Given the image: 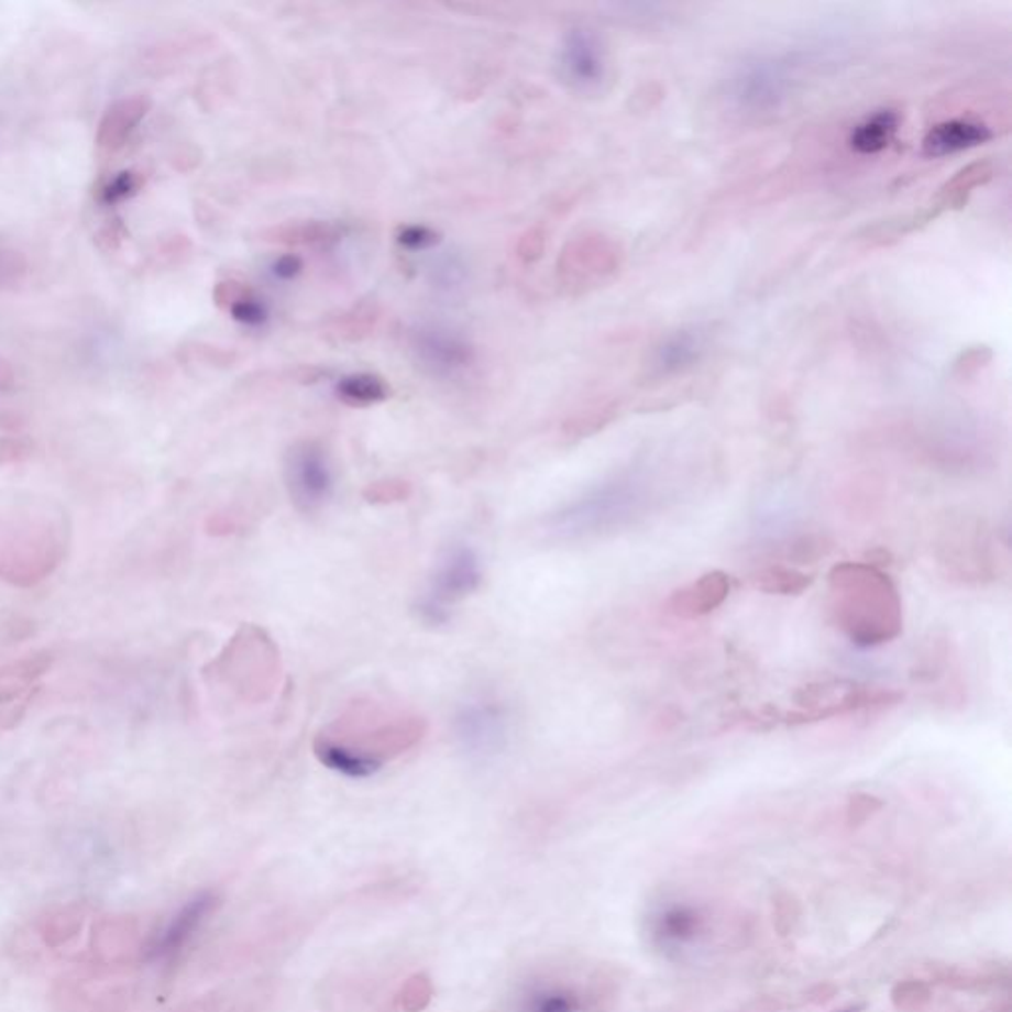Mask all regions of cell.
Here are the masks:
<instances>
[{
  "instance_id": "1",
  "label": "cell",
  "mask_w": 1012,
  "mask_h": 1012,
  "mask_svg": "<svg viewBox=\"0 0 1012 1012\" xmlns=\"http://www.w3.org/2000/svg\"><path fill=\"white\" fill-rule=\"evenodd\" d=\"M828 614L860 649L895 641L904 631V604L894 580L877 564L840 562L827 575Z\"/></svg>"
},
{
  "instance_id": "2",
  "label": "cell",
  "mask_w": 1012,
  "mask_h": 1012,
  "mask_svg": "<svg viewBox=\"0 0 1012 1012\" xmlns=\"http://www.w3.org/2000/svg\"><path fill=\"white\" fill-rule=\"evenodd\" d=\"M68 548L64 515L44 503H19L0 513V580L34 587L58 570Z\"/></svg>"
},
{
  "instance_id": "3",
  "label": "cell",
  "mask_w": 1012,
  "mask_h": 1012,
  "mask_svg": "<svg viewBox=\"0 0 1012 1012\" xmlns=\"http://www.w3.org/2000/svg\"><path fill=\"white\" fill-rule=\"evenodd\" d=\"M937 558L947 575L983 585L1001 574V542L993 528L975 516H955L942 528Z\"/></svg>"
},
{
  "instance_id": "4",
  "label": "cell",
  "mask_w": 1012,
  "mask_h": 1012,
  "mask_svg": "<svg viewBox=\"0 0 1012 1012\" xmlns=\"http://www.w3.org/2000/svg\"><path fill=\"white\" fill-rule=\"evenodd\" d=\"M793 701L795 711L785 712L776 724L801 726L857 712L886 711L904 701V692L855 681H823L799 689Z\"/></svg>"
},
{
  "instance_id": "5",
  "label": "cell",
  "mask_w": 1012,
  "mask_h": 1012,
  "mask_svg": "<svg viewBox=\"0 0 1012 1012\" xmlns=\"http://www.w3.org/2000/svg\"><path fill=\"white\" fill-rule=\"evenodd\" d=\"M483 584V565L477 552L468 544L449 546L441 554L426 592L418 602L421 622L443 625L451 619L453 609Z\"/></svg>"
},
{
  "instance_id": "6",
  "label": "cell",
  "mask_w": 1012,
  "mask_h": 1012,
  "mask_svg": "<svg viewBox=\"0 0 1012 1012\" xmlns=\"http://www.w3.org/2000/svg\"><path fill=\"white\" fill-rule=\"evenodd\" d=\"M285 485L297 510L319 513L334 491L331 459L319 441L305 439L293 443L285 455Z\"/></svg>"
},
{
  "instance_id": "7",
  "label": "cell",
  "mask_w": 1012,
  "mask_h": 1012,
  "mask_svg": "<svg viewBox=\"0 0 1012 1012\" xmlns=\"http://www.w3.org/2000/svg\"><path fill=\"white\" fill-rule=\"evenodd\" d=\"M453 734L468 758H497L510 736V711L497 698H473L455 714Z\"/></svg>"
},
{
  "instance_id": "8",
  "label": "cell",
  "mask_w": 1012,
  "mask_h": 1012,
  "mask_svg": "<svg viewBox=\"0 0 1012 1012\" xmlns=\"http://www.w3.org/2000/svg\"><path fill=\"white\" fill-rule=\"evenodd\" d=\"M558 66L570 88L582 94L597 91L607 79V54L602 40L592 30H570L560 48Z\"/></svg>"
},
{
  "instance_id": "9",
  "label": "cell",
  "mask_w": 1012,
  "mask_h": 1012,
  "mask_svg": "<svg viewBox=\"0 0 1012 1012\" xmlns=\"http://www.w3.org/2000/svg\"><path fill=\"white\" fill-rule=\"evenodd\" d=\"M730 594V575L722 570H712L694 578L689 584L676 587L664 602V609L676 619L692 622L714 614L718 607L726 604Z\"/></svg>"
},
{
  "instance_id": "10",
  "label": "cell",
  "mask_w": 1012,
  "mask_h": 1012,
  "mask_svg": "<svg viewBox=\"0 0 1012 1012\" xmlns=\"http://www.w3.org/2000/svg\"><path fill=\"white\" fill-rule=\"evenodd\" d=\"M788 78L771 62H754L732 78L730 98L746 111H768L785 98Z\"/></svg>"
},
{
  "instance_id": "11",
  "label": "cell",
  "mask_w": 1012,
  "mask_h": 1012,
  "mask_svg": "<svg viewBox=\"0 0 1012 1012\" xmlns=\"http://www.w3.org/2000/svg\"><path fill=\"white\" fill-rule=\"evenodd\" d=\"M218 905V898L212 892H202L188 900L180 912L170 920V924L163 930L161 937H156L151 949L153 957H173L185 947L196 932L205 925L206 920L212 915Z\"/></svg>"
},
{
  "instance_id": "12",
  "label": "cell",
  "mask_w": 1012,
  "mask_h": 1012,
  "mask_svg": "<svg viewBox=\"0 0 1012 1012\" xmlns=\"http://www.w3.org/2000/svg\"><path fill=\"white\" fill-rule=\"evenodd\" d=\"M993 136L991 129L977 119H949L932 127L924 136V153L927 156H945L969 151L983 145Z\"/></svg>"
},
{
  "instance_id": "13",
  "label": "cell",
  "mask_w": 1012,
  "mask_h": 1012,
  "mask_svg": "<svg viewBox=\"0 0 1012 1012\" xmlns=\"http://www.w3.org/2000/svg\"><path fill=\"white\" fill-rule=\"evenodd\" d=\"M151 101L143 96H131L116 101L99 121L98 146L101 151L116 153L125 146L129 136L135 133L139 123L145 119Z\"/></svg>"
},
{
  "instance_id": "14",
  "label": "cell",
  "mask_w": 1012,
  "mask_h": 1012,
  "mask_svg": "<svg viewBox=\"0 0 1012 1012\" xmlns=\"http://www.w3.org/2000/svg\"><path fill=\"white\" fill-rule=\"evenodd\" d=\"M262 238L270 244L285 248H331L341 242L342 228L327 220H297L273 226Z\"/></svg>"
},
{
  "instance_id": "15",
  "label": "cell",
  "mask_w": 1012,
  "mask_h": 1012,
  "mask_svg": "<svg viewBox=\"0 0 1012 1012\" xmlns=\"http://www.w3.org/2000/svg\"><path fill=\"white\" fill-rule=\"evenodd\" d=\"M702 349H704V342H702L701 332H672L654 349L652 366L667 376L679 374L694 366V362L701 359Z\"/></svg>"
},
{
  "instance_id": "16",
  "label": "cell",
  "mask_w": 1012,
  "mask_h": 1012,
  "mask_svg": "<svg viewBox=\"0 0 1012 1012\" xmlns=\"http://www.w3.org/2000/svg\"><path fill=\"white\" fill-rule=\"evenodd\" d=\"M215 301L218 307L230 312L234 321L242 322V324L257 327L267 319L265 305L257 299V295L253 293L248 283L235 282V279L218 283L215 289Z\"/></svg>"
},
{
  "instance_id": "17",
  "label": "cell",
  "mask_w": 1012,
  "mask_h": 1012,
  "mask_svg": "<svg viewBox=\"0 0 1012 1012\" xmlns=\"http://www.w3.org/2000/svg\"><path fill=\"white\" fill-rule=\"evenodd\" d=\"M900 118L892 109H882L860 121L848 136V145L858 155H878L894 139Z\"/></svg>"
},
{
  "instance_id": "18",
  "label": "cell",
  "mask_w": 1012,
  "mask_h": 1012,
  "mask_svg": "<svg viewBox=\"0 0 1012 1012\" xmlns=\"http://www.w3.org/2000/svg\"><path fill=\"white\" fill-rule=\"evenodd\" d=\"M334 392H337V398L351 408L378 406L392 396V388L386 378H382L374 372H356V374L342 376L337 382Z\"/></svg>"
},
{
  "instance_id": "19",
  "label": "cell",
  "mask_w": 1012,
  "mask_h": 1012,
  "mask_svg": "<svg viewBox=\"0 0 1012 1012\" xmlns=\"http://www.w3.org/2000/svg\"><path fill=\"white\" fill-rule=\"evenodd\" d=\"M751 585L769 595H801L815 582L813 575L785 564H769L751 574Z\"/></svg>"
},
{
  "instance_id": "20",
  "label": "cell",
  "mask_w": 1012,
  "mask_h": 1012,
  "mask_svg": "<svg viewBox=\"0 0 1012 1012\" xmlns=\"http://www.w3.org/2000/svg\"><path fill=\"white\" fill-rule=\"evenodd\" d=\"M50 667L52 657L48 652H36L0 669V702L19 696L20 692L26 691L44 672H48Z\"/></svg>"
},
{
  "instance_id": "21",
  "label": "cell",
  "mask_w": 1012,
  "mask_h": 1012,
  "mask_svg": "<svg viewBox=\"0 0 1012 1012\" xmlns=\"http://www.w3.org/2000/svg\"><path fill=\"white\" fill-rule=\"evenodd\" d=\"M419 351L426 354L429 362H436L443 369L468 366L469 362L473 361V349L469 344L439 332L421 334Z\"/></svg>"
},
{
  "instance_id": "22",
  "label": "cell",
  "mask_w": 1012,
  "mask_h": 1012,
  "mask_svg": "<svg viewBox=\"0 0 1012 1012\" xmlns=\"http://www.w3.org/2000/svg\"><path fill=\"white\" fill-rule=\"evenodd\" d=\"M701 920L684 905H672L657 922V935L664 944H686L696 937Z\"/></svg>"
},
{
  "instance_id": "23",
  "label": "cell",
  "mask_w": 1012,
  "mask_h": 1012,
  "mask_svg": "<svg viewBox=\"0 0 1012 1012\" xmlns=\"http://www.w3.org/2000/svg\"><path fill=\"white\" fill-rule=\"evenodd\" d=\"M378 319V311L371 305H362L359 309L354 307L352 311L344 312L337 319L334 334L342 341H361L376 329Z\"/></svg>"
},
{
  "instance_id": "24",
  "label": "cell",
  "mask_w": 1012,
  "mask_h": 1012,
  "mask_svg": "<svg viewBox=\"0 0 1012 1012\" xmlns=\"http://www.w3.org/2000/svg\"><path fill=\"white\" fill-rule=\"evenodd\" d=\"M30 265L24 253L0 245V289L16 287L29 277Z\"/></svg>"
},
{
  "instance_id": "25",
  "label": "cell",
  "mask_w": 1012,
  "mask_h": 1012,
  "mask_svg": "<svg viewBox=\"0 0 1012 1012\" xmlns=\"http://www.w3.org/2000/svg\"><path fill=\"white\" fill-rule=\"evenodd\" d=\"M396 240L402 248H408V250H428L431 245L441 242V234L428 226H399Z\"/></svg>"
},
{
  "instance_id": "26",
  "label": "cell",
  "mask_w": 1012,
  "mask_h": 1012,
  "mask_svg": "<svg viewBox=\"0 0 1012 1012\" xmlns=\"http://www.w3.org/2000/svg\"><path fill=\"white\" fill-rule=\"evenodd\" d=\"M143 185V178L136 173H121L101 190V200L108 205H116L119 200H125Z\"/></svg>"
},
{
  "instance_id": "27",
  "label": "cell",
  "mask_w": 1012,
  "mask_h": 1012,
  "mask_svg": "<svg viewBox=\"0 0 1012 1012\" xmlns=\"http://www.w3.org/2000/svg\"><path fill=\"white\" fill-rule=\"evenodd\" d=\"M526 1012H574V1004L562 993H538L530 999Z\"/></svg>"
},
{
  "instance_id": "28",
  "label": "cell",
  "mask_w": 1012,
  "mask_h": 1012,
  "mask_svg": "<svg viewBox=\"0 0 1012 1012\" xmlns=\"http://www.w3.org/2000/svg\"><path fill=\"white\" fill-rule=\"evenodd\" d=\"M542 250H544V234L538 228H530L528 232L520 235L516 244V255L520 262L525 263L536 262L542 255Z\"/></svg>"
},
{
  "instance_id": "29",
  "label": "cell",
  "mask_w": 1012,
  "mask_h": 1012,
  "mask_svg": "<svg viewBox=\"0 0 1012 1012\" xmlns=\"http://www.w3.org/2000/svg\"><path fill=\"white\" fill-rule=\"evenodd\" d=\"M302 267H305V263H302V257H299L297 253H285V255H279L273 262V273L279 279H295L302 272Z\"/></svg>"
},
{
  "instance_id": "30",
  "label": "cell",
  "mask_w": 1012,
  "mask_h": 1012,
  "mask_svg": "<svg viewBox=\"0 0 1012 1012\" xmlns=\"http://www.w3.org/2000/svg\"><path fill=\"white\" fill-rule=\"evenodd\" d=\"M409 487L406 483L402 481H382V483H376L374 487H371V501H378V498H404L408 495Z\"/></svg>"
},
{
  "instance_id": "31",
  "label": "cell",
  "mask_w": 1012,
  "mask_h": 1012,
  "mask_svg": "<svg viewBox=\"0 0 1012 1012\" xmlns=\"http://www.w3.org/2000/svg\"><path fill=\"white\" fill-rule=\"evenodd\" d=\"M16 384V372L2 354H0V392L14 388Z\"/></svg>"
}]
</instances>
